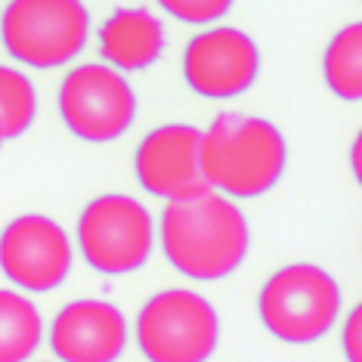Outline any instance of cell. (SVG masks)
I'll list each match as a JSON object with an SVG mask.
<instances>
[{
    "mask_svg": "<svg viewBox=\"0 0 362 362\" xmlns=\"http://www.w3.org/2000/svg\"><path fill=\"white\" fill-rule=\"evenodd\" d=\"M127 341L130 328L124 313L103 298L69 300L47 332L56 362H118Z\"/></svg>",
    "mask_w": 362,
    "mask_h": 362,
    "instance_id": "obj_11",
    "label": "cell"
},
{
    "mask_svg": "<svg viewBox=\"0 0 362 362\" xmlns=\"http://www.w3.org/2000/svg\"><path fill=\"white\" fill-rule=\"evenodd\" d=\"M44 344V316L16 288H0V362H31Z\"/></svg>",
    "mask_w": 362,
    "mask_h": 362,
    "instance_id": "obj_13",
    "label": "cell"
},
{
    "mask_svg": "<svg viewBox=\"0 0 362 362\" xmlns=\"http://www.w3.org/2000/svg\"><path fill=\"white\" fill-rule=\"evenodd\" d=\"M220 313L192 288H164L139 307L134 337L146 362H208L220 347Z\"/></svg>",
    "mask_w": 362,
    "mask_h": 362,
    "instance_id": "obj_4",
    "label": "cell"
},
{
    "mask_svg": "<svg viewBox=\"0 0 362 362\" xmlns=\"http://www.w3.org/2000/svg\"><path fill=\"white\" fill-rule=\"evenodd\" d=\"M75 267V242L59 220L19 214L0 233V273L22 294H47L65 285Z\"/></svg>",
    "mask_w": 362,
    "mask_h": 362,
    "instance_id": "obj_8",
    "label": "cell"
},
{
    "mask_svg": "<svg viewBox=\"0 0 362 362\" xmlns=\"http://www.w3.org/2000/svg\"><path fill=\"white\" fill-rule=\"evenodd\" d=\"M344 313V294L337 279L319 263H285L257 294V316L276 341L307 347L337 325Z\"/></svg>",
    "mask_w": 362,
    "mask_h": 362,
    "instance_id": "obj_3",
    "label": "cell"
},
{
    "mask_svg": "<svg viewBox=\"0 0 362 362\" xmlns=\"http://www.w3.org/2000/svg\"><path fill=\"white\" fill-rule=\"evenodd\" d=\"M359 149H362V136L356 134V139H353V149H350V168H353V177L359 180L362 168H359Z\"/></svg>",
    "mask_w": 362,
    "mask_h": 362,
    "instance_id": "obj_18",
    "label": "cell"
},
{
    "mask_svg": "<svg viewBox=\"0 0 362 362\" xmlns=\"http://www.w3.org/2000/svg\"><path fill=\"white\" fill-rule=\"evenodd\" d=\"M155 4L186 25H214L233 10L235 0H155Z\"/></svg>",
    "mask_w": 362,
    "mask_h": 362,
    "instance_id": "obj_16",
    "label": "cell"
},
{
    "mask_svg": "<svg viewBox=\"0 0 362 362\" xmlns=\"http://www.w3.org/2000/svg\"><path fill=\"white\" fill-rule=\"evenodd\" d=\"M322 78L344 103L362 100V25L350 22L328 40L322 53Z\"/></svg>",
    "mask_w": 362,
    "mask_h": 362,
    "instance_id": "obj_14",
    "label": "cell"
},
{
    "mask_svg": "<svg viewBox=\"0 0 362 362\" xmlns=\"http://www.w3.org/2000/svg\"><path fill=\"white\" fill-rule=\"evenodd\" d=\"M199 146L202 130L195 124L170 121V124L149 130L134 152L136 183L161 202L186 199V195L208 189V183L202 180Z\"/></svg>",
    "mask_w": 362,
    "mask_h": 362,
    "instance_id": "obj_10",
    "label": "cell"
},
{
    "mask_svg": "<svg viewBox=\"0 0 362 362\" xmlns=\"http://www.w3.org/2000/svg\"><path fill=\"white\" fill-rule=\"evenodd\" d=\"M4 143H6V139H4V130H0V149H4Z\"/></svg>",
    "mask_w": 362,
    "mask_h": 362,
    "instance_id": "obj_19",
    "label": "cell"
},
{
    "mask_svg": "<svg viewBox=\"0 0 362 362\" xmlns=\"http://www.w3.org/2000/svg\"><path fill=\"white\" fill-rule=\"evenodd\" d=\"M341 350L347 362H362V307L356 303L341 325Z\"/></svg>",
    "mask_w": 362,
    "mask_h": 362,
    "instance_id": "obj_17",
    "label": "cell"
},
{
    "mask_svg": "<svg viewBox=\"0 0 362 362\" xmlns=\"http://www.w3.org/2000/svg\"><path fill=\"white\" fill-rule=\"evenodd\" d=\"M37 118V90L16 65H0V130L4 139H19Z\"/></svg>",
    "mask_w": 362,
    "mask_h": 362,
    "instance_id": "obj_15",
    "label": "cell"
},
{
    "mask_svg": "<svg viewBox=\"0 0 362 362\" xmlns=\"http://www.w3.org/2000/svg\"><path fill=\"white\" fill-rule=\"evenodd\" d=\"M202 180L233 202L273 192L288 168L285 134L269 118L245 112H220L202 130Z\"/></svg>",
    "mask_w": 362,
    "mask_h": 362,
    "instance_id": "obj_2",
    "label": "cell"
},
{
    "mask_svg": "<svg viewBox=\"0 0 362 362\" xmlns=\"http://www.w3.org/2000/svg\"><path fill=\"white\" fill-rule=\"evenodd\" d=\"M59 118L84 143H115L134 127L139 103L130 81L105 62L75 65L59 84Z\"/></svg>",
    "mask_w": 362,
    "mask_h": 362,
    "instance_id": "obj_7",
    "label": "cell"
},
{
    "mask_svg": "<svg viewBox=\"0 0 362 362\" xmlns=\"http://www.w3.org/2000/svg\"><path fill=\"white\" fill-rule=\"evenodd\" d=\"M100 56L115 71H146L164 53V22L146 6H118L100 25Z\"/></svg>",
    "mask_w": 362,
    "mask_h": 362,
    "instance_id": "obj_12",
    "label": "cell"
},
{
    "mask_svg": "<svg viewBox=\"0 0 362 362\" xmlns=\"http://www.w3.org/2000/svg\"><path fill=\"white\" fill-rule=\"evenodd\" d=\"M93 22L84 0H10L0 40L10 59L28 69H62L84 53Z\"/></svg>",
    "mask_w": 362,
    "mask_h": 362,
    "instance_id": "obj_5",
    "label": "cell"
},
{
    "mask_svg": "<svg viewBox=\"0 0 362 362\" xmlns=\"http://www.w3.org/2000/svg\"><path fill=\"white\" fill-rule=\"evenodd\" d=\"M155 242L180 276L195 282H220L248 260L251 223L238 202L208 186L186 199L164 202Z\"/></svg>",
    "mask_w": 362,
    "mask_h": 362,
    "instance_id": "obj_1",
    "label": "cell"
},
{
    "mask_svg": "<svg viewBox=\"0 0 362 362\" xmlns=\"http://www.w3.org/2000/svg\"><path fill=\"white\" fill-rule=\"evenodd\" d=\"M260 75V47L248 31L211 25L183 50V78L204 100H235L248 93Z\"/></svg>",
    "mask_w": 362,
    "mask_h": 362,
    "instance_id": "obj_9",
    "label": "cell"
},
{
    "mask_svg": "<svg viewBox=\"0 0 362 362\" xmlns=\"http://www.w3.org/2000/svg\"><path fill=\"white\" fill-rule=\"evenodd\" d=\"M75 245L84 263L96 273H136L155 251V220L149 208L127 192L96 195L78 214Z\"/></svg>",
    "mask_w": 362,
    "mask_h": 362,
    "instance_id": "obj_6",
    "label": "cell"
}]
</instances>
